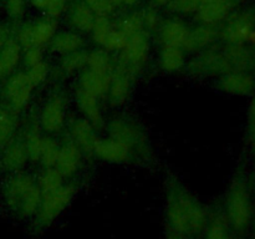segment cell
I'll return each instance as SVG.
<instances>
[{
    "label": "cell",
    "instance_id": "obj_48",
    "mask_svg": "<svg viewBox=\"0 0 255 239\" xmlns=\"http://www.w3.org/2000/svg\"><path fill=\"white\" fill-rule=\"evenodd\" d=\"M172 0H151V6L153 7H163L168 6Z\"/></svg>",
    "mask_w": 255,
    "mask_h": 239
},
{
    "label": "cell",
    "instance_id": "obj_36",
    "mask_svg": "<svg viewBox=\"0 0 255 239\" xmlns=\"http://www.w3.org/2000/svg\"><path fill=\"white\" fill-rule=\"evenodd\" d=\"M15 39L22 50L35 47L34 45V22H22L15 27Z\"/></svg>",
    "mask_w": 255,
    "mask_h": 239
},
{
    "label": "cell",
    "instance_id": "obj_8",
    "mask_svg": "<svg viewBox=\"0 0 255 239\" xmlns=\"http://www.w3.org/2000/svg\"><path fill=\"white\" fill-rule=\"evenodd\" d=\"M255 30V9L248 7L234 11L222 25L219 37L226 45H244Z\"/></svg>",
    "mask_w": 255,
    "mask_h": 239
},
{
    "label": "cell",
    "instance_id": "obj_6",
    "mask_svg": "<svg viewBox=\"0 0 255 239\" xmlns=\"http://www.w3.org/2000/svg\"><path fill=\"white\" fill-rule=\"evenodd\" d=\"M187 71L194 77H221L233 69L224 47L211 46L196 54L187 65Z\"/></svg>",
    "mask_w": 255,
    "mask_h": 239
},
{
    "label": "cell",
    "instance_id": "obj_3",
    "mask_svg": "<svg viewBox=\"0 0 255 239\" xmlns=\"http://www.w3.org/2000/svg\"><path fill=\"white\" fill-rule=\"evenodd\" d=\"M226 217L232 229L244 232L249 227L253 217L251 196L247 184L241 177L232 182L226 198Z\"/></svg>",
    "mask_w": 255,
    "mask_h": 239
},
{
    "label": "cell",
    "instance_id": "obj_12",
    "mask_svg": "<svg viewBox=\"0 0 255 239\" xmlns=\"http://www.w3.org/2000/svg\"><path fill=\"white\" fill-rule=\"evenodd\" d=\"M30 161L22 134L15 136L14 139L1 151L0 167L7 172H20Z\"/></svg>",
    "mask_w": 255,
    "mask_h": 239
},
{
    "label": "cell",
    "instance_id": "obj_39",
    "mask_svg": "<svg viewBox=\"0 0 255 239\" xmlns=\"http://www.w3.org/2000/svg\"><path fill=\"white\" fill-rule=\"evenodd\" d=\"M49 72H50L49 64L42 61L40 62V64L27 69L26 74L27 76H29V80L31 81L32 86L36 87V86H40L42 82H45V80H46L47 76H49Z\"/></svg>",
    "mask_w": 255,
    "mask_h": 239
},
{
    "label": "cell",
    "instance_id": "obj_49",
    "mask_svg": "<svg viewBox=\"0 0 255 239\" xmlns=\"http://www.w3.org/2000/svg\"><path fill=\"white\" fill-rule=\"evenodd\" d=\"M141 0H124V4L127 6H136L137 4H139Z\"/></svg>",
    "mask_w": 255,
    "mask_h": 239
},
{
    "label": "cell",
    "instance_id": "obj_10",
    "mask_svg": "<svg viewBox=\"0 0 255 239\" xmlns=\"http://www.w3.org/2000/svg\"><path fill=\"white\" fill-rule=\"evenodd\" d=\"M66 122V102L62 95L55 94L46 100L41 109L39 123L46 133L54 134L62 131Z\"/></svg>",
    "mask_w": 255,
    "mask_h": 239
},
{
    "label": "cell",
    "instance_id": "obj_41",
    "mask_svg": "<svg viewBox=\"0 0 255 239\" xmlns=\"http://www.w3.org/2000/svg\"><path fill=\"white\" fill-rule=\"evenodd\" d=\"M84 1L89 5L96 16L110 17V15L116 9L110 0H84Z\"/></svg>",
    "mask_w": 255,
    "mask_h": 239
},
{
    "label": "cell",
    "instance_id": "obj_28",
    "mask_svg": "<svg viewBox=\"0 0 255 239\" xmlns=\"http://www.w3.org/2000/svg\"><path fill=\"white\" fill-rule=\"evenodd\" d=\"M203 234L204 239H234L232 236V227L226 214L219 212L209 217L208 226Z\"/></svg>",
    "mask_w": 255,
    "mask_h": 239
},
{
    "label": "cell",
    "instance_id": "obj_50",
    "mask_svg": "<svg viewBox=\"0 0 255 239\" xmlns=\"http://www.w3.org/2000/svg\"><path fill=\"white\" fill-rule=\"evenodd\" d=\"M110 1L112 2V5H114L115 7H119L124 4V0H110Z\"/></svg>",
    "mask_w": 255,
    "mask_h": 239
},
{
    "label": "cell",
    "instance_id": "obj_26",
    "mask_svg": "<svg viewBox=\"0 0 255 239\" xmlns=\"http://www.w3.org/2000/svg\"><path fill=\"white\" fill-rule=\"evenodd\" d=\"M40 123L37 121H31L26 126V128L22 132V137H24L25 144H26L27 153H29L30 162H40V154H41L42 142H44V137L40 131Z\"/></svg>",
    "mask_w": 255,
    "mask_h": 239
},
{
    "label": "cell",
    "instance_id": "obj_4",
    "mask_svg": "<svg viewBox=\"0 0 255 239\" xmlns=\"http://www.w3.org/2000/svg\"><path fill=\"white\" fill-rule=\"evenodd\" d=\"M76 192L77 188L74 184H64L51 193L42 194L41 204L34 217V228L36 231H44L51 226L70 206Z\"/></svg>",
    "mask_w": 255,
    "mask_h": 239
},
{
    "label": "cell",
    "instance_id": "obj_19",
    "mask_svg": "<svg viewBox=\"0 0 255 239\" xmlns=\"http://www.w3.org/2000/svg\"><path fill=\"white\" fill-rule=\"evenodd\" d=\"M189 27L179 19H169L162 22L158 30V36L163 46L182 47L189 34Z\"/></svg>",
    "mask_w": 255,
    "mask_h": 239
},
{
    "label": "cell",
    "instance_id": "obj_40",
    "mask_svg": "<svg viewBox=\"0 0 255 239\" xmlns=\"http://www.w3.org/2000/svg\"><path fill=\"white\" fill-rule=\"evenodd\" d=\"M5 11L10 19L19 21L26 11V0H5Z\"/></svg>",
    "mask_w": 255,
    "mask_h": 239
},
{
    "label": "cell",
    "instance_id": "obj_52",
    "mask_svg": "<svg viewBox=\"0 0 255 239\" xmlns=\"http://www.w3.org/2000/svg\"><path fill=\"white\" fill-rule=\"evenodd\" d=\"M201 1V4H209V2H213V1H218V0H199Z\"/></svg>",
    "mask_w": 255,
    "mask_h": 239
},
{
    "label": "cell",
    "instance_id": "obj_32",
    "mask_svg": "<svg viewBox=\"0 0 255 239\" xmlns=\"http://www.w3.org/2000/svg\"><path fill=\"white\" fill-rule=\"evenodd\" d=\"M115 29H116V26L112 24L110 17L97 16L94 25V29H92L91 31L92 40H94L95 44H97L99 46H101L102 49H105L107 45V41H109V39L111 37Z\"/></svg>",
    "mask_w": 255,
    "mask_h": 239
},
{
    "label": "cell",
    "instance_id": "obj_24",
    "mask_svg": "<svg viewBox=\"0 0 255 239\" xmlns=\"http://www.w3.org/2000/svg\"><path fill=\"white\" fill-rule=\"evenodd\" d=\"M112 75H102L86 69L81 72L79 79V87L95 95L99 99L107 96L111 84Z\"/></svg>",
    "mask_w": 255,
    "mask_h": 239
},
{
    "label": "cell",
    "instance_id": "obj_54",
    "mask_svg": "<svg viewBox=\"0 0 255 239\" xmlns=\"http://www.w3.org/2000/svg\"><path fill=\"white\" fill-rule=\"evenodd\" d=\"M0 157H1V152H0Z\"/></svg>",
    "mask_w": 255,
    "mask_h": 239
},
{
    "label": "cell",
    "instance_id": "obj_18",
    "mask_svg": "<svg viewBox=\"0 0 255 239\" xmlns=\"http://www.w3.org/2000/svg\"><path fill=\"white\" fill-rule=\"evenodd\" d=\"M217 86L226 94L249 95L254 89V80L248 72L232 71L218 77Z\"/></svg>",
    "mask_w": 255,
    "mask_h": 239
},
{
    "label": "cell",
    "instance_id": "obj_9",
    "mask_svg": "<svg viewBox=\"0 0 255 239\" xmlns=\"http://www.w3.org/2000/svg\"><path fill=\"white\" fill-rule=\"evenodd\" d=\"M34 89L26 71H17L4 82L2 100L20 114L29 105Z\"/></svg>",
    "mask_w": 255,
    "mask_h": 239
},
{
    "label": "cell",
    "instance_id": "obj_5",
    "mask_svg": "<svg viewBox=\"0 0 255 239\" xmlns=\"http://www.w3.org/2000/svg\"><path fill=\"white\" fill-rule=\"evenodd\" d=\"M107 133L109 137L117 139L128 147L132 153L138 154L144 159L149 157L151 147L148 143V137L133 120L122 119V117L111 120L107 124Z\"/></svg>",
    "mask_w": 255,
    "mask_h": 239
},
{
    "label": "cell",
    "instance_id": "obj_30",
    "mask_svg": "<svg viewBox=\"0 0 255 239\" xmlns=\"http://www.w3.org/2000/svg\"><path fill=\"white\" fill-rule=\"evenodd\" d=\"M86 69L102 75L114 74L116 65L114 60L110 56L109 51L104 49H97L87 54V65Z\"/></svg>",
    "mask_w": 255,
    "mask_h": 239
},
{
    "label": "cell",
    "instance_id": "obj_7",
    "mask_svg": "<svg viewBox=\"0 0 255 239\" xmlns=\"http://www.w3.org/2000/svg\"><path fill=\"white\" fill-rule=\"evenodd\" d=\"M149 50L151 41L148 32L142 31L133 35L128 39L125 49L119 52V61L116 65L134 77L146 66L149 57Z\"/></svg>",
    "mask_w": 255,
    "mask_h": 239
},
{
    "label": "cell",
    "instance_id": "obj_15",
    "mask_svg": "<svg viewBox=\"0 0 255 239\" xmlns=\"http://www.w3.org/2000/svg\"><path fill=\"white\" fill-rule=\"evenodd\" d=\"M132 80H133V76L129 72L116 65V69L111 76L109 94H107V99L111 106L119 107L126 104L131 95Z\"/></svg>",
    "mask_w": 255,
    "mask_h": 239
},
{
    "label": "cell",
    "instance_id": "obj_43",
    "mask_svg": "<svg viewBox=\"0 0 255 239\" xmlns=\"http://www.w3.org/2000/svg\"><path fill=\"white\" fill-rule=\"evenodd\" d=\"M21 60L24 66L26 69H30V67L44 61V51L41 47H31V49L24 50Z\"/></svg>",
    "mask_w": 255,
    "mask_h": 239
},
{
    "label": "cell",
    "instance_id": "obj_53",
    "mask_svg": "<svg viewBox=\"0 0 255 239\" xmlns=\"http://www.w3.org/2000/svg\"><path fill=\"white\" fill-rule=\"evenodd\" d=\"M0 2H5V0H0Z\"/></svg>",
    "mask_w": 255,
    "mask_h": 239
},
{
    "label": "cell",
    "instance_id": "obj_44",
    "mask_svg": "<svg viewBox=\"0 0 255 239\" xmlns=\"http://www.w3.org/2000/svg\"><path fill=\"white\" fill-rule=\"evenodd\" d=\"M67 1H69V0H47L46 9H45L46 16L55 20L59 19L62 15V12L66 10Z\"/></svg>",
    "mask_w": 255,
    "mask_h": 239
},
{
    "label": "cell",
    "instance_id": "obj_14",
    "mask_svg": "<svg viewBox=\"0 0 255 239\" xmlns=\"http://www.w3.org/2000/svg\"><path fill=\"white\" fill-rule=\"evenodd\" d=\"M94 154L101 161L120 164L128 162L133 153L122 142L107 137V138H99L95 146Z\"/></svg>",
    "mask_w": 255,
    "mask_h": 239
},
{
    "label": "cell",
    "instance_id": "obj_23",
    "mask_svg": "<svg viewBox=\"0 0 255 239\" xmlns=\"http://www.w3.org/2000/svg\"><path fill=\"white\" fill-rule=\"evenodd\" d=\"M96 15L89 7V5L80 0L72 4L70 7L69 15H67V22L72 29L76 30L77 32H91L94 29L95 21H96Z\"/></svg>",
    "mask_w": 255,
    "mask_h": 239
},
{
    "label": "cell",
    "instance_id": "obj_34",
    "mask_svg": "<svg viewBox=\"0 0 255 239\" xmlns=\"http://www.w3.org/2000/svg\"><path fill=\"white\" fill-rule=\"evenodd\" d=\"M60 152V143L51 136H45L42 142L40 163L44 168H51L56 166L57 157Z\"/></svg>",
    "mask_w": 255,
    "mask_h": 239
},
{
    "label": "cell",
    "instance_id": "obj_16",
    "mask_svg": "<svg viewBox=\"0 0 255 239\" xmlns=\"http://www.w3.org/2000/svg\"><path fill=\"white\" fill-rule=\"evenodd\" d=\"M218 37L219 30L216 26L199 24L189 30L188 37L183 45V50L188 54H198V52L213 46Z\"/></svg>",
    "mask_w": 255,
    "mask_h": 239
},
{
    "label": "cell",
    "instance_id": "obj_45",
    "mask_svg": "<svg viewBox=\"0 0 255 239\" xmlns=\"http://www.w3.org/2000/svg\"><path fill=\"white\" fill-rule=\"evenodd\" d=\"M15 35V30H12L11 25L2 22L0 24V50L7 44L10 39Z\"/></svg>",
    "mask_w": 255,
    "mask_h": 239
},
{
    "label": "cell",
    "instance_id": "obj_21",
    "mask_svg": "<svg viewBox=\"0 0 255 239\" xmlns=\"http://www.w3.org/2000/svg\"><path fill=\"white\" fill-rule=\"evenodd\" d=\"M21 52V46L16 41L15 36H12L0 50V82H5L16 72V67L19 66L22 59Z\"/></svg>",
    "mask_w": 255,
    "mask_h": 239
},
{
    "label": "cell",
    "instance_id": "obj_38",
    "mask_svg": "<svg viewBox=\"0 0 255 239\" xmlns=\"http://www.w3.org/2000/svg\"><path fill=\"white\" fill-rule=\"evenodd\" d=\"M142 12H143L144 31H147L148 34L149 32H158L159 27L162 25V19L157 7L148 6Z\"/></svg>",
    "mask_w": 255,
    "mask_h": 239
},
{
    "label": "cell",
    "instance_id": "obj_55",
    "mask_svg": "<svg viewBox=\"0 0 255 239\" xmlns=\"http://www.w3.org/2000/svg\"><path fill=\"white\" fill-rule=\"evenodd\" d=\"M252 239H255V237H253V238H252Z\"/></svg>",
    "mask_w": 255,
    "mask_h": 239
},
{
    "label": "cell",
    "instance_id": "obj_1",
    "mask_svg": "<svg viewBox=\"0 0 255 239\" xmlns=\"http://www.w3.org/2000/svg\"><path fill=\"white\" fill-rule=\"evenodd\" d=\"M206 206L174 177L167 178L166 223L167 228L188 237L199 236L209 222Z\"/></svg>",
    "mask_w": 255,
    "mask_h": 239
},
{
    "label": "cell",
    "instance_id": "obj_13",
    "mask_svg": "<svg viewBox=\"0 0 255 239\" xmlns=\"http://www.w3.org/2000/svg\"><path fill=\"white\" fill-rule=\"evenodd\" d=\"M70 139L84 154H94L95 146L99 141L96 127L85 117L72 120L70 123Z\"/></svg>",
    "mask_w": 255,
    "mask_h": 239
},
{
    "label": "cell",
    "instance_id": "obj_35",
    "mask_svg": "<svg viewBox=\"0 0 255 239\" xmlns=\"http://www.w3.org/2000/svg\"><path fill=\"white\" fill-rule=\"evenodd\" d=\"M117 27H119L128 39L131 36H133V35H137L139 34V32L144 31L143 12L133 11L131 12V14L126 15L125 17H122Z\"/></svg>",
    "mask_w": 255,
    "mask_h": 239
},
{
    "label": "cell",
    "instance_id": "obj_37",
    "mask_svg": "<svg viewBox=\"0 0 255 239\" xmlns=\"http://www.w3.org/2000/svg\"><path fill=\"white\" fill-rule=\"evenodd\" d=\"M199 0H172L171 4L167 6V9L171 12L178 15H191L197 14V11L201 7Z\"/></svg>",
    "mask_w": 255,
    "mask_h": 239
},
{
    "label": "cell",
    "instance_id": "obj_47",
    "mask_svg": "<svg viewBox=\"0 0 255 239\" xmlns=\"http://www.w3.org/2000/svg\"><path fill=\"white\" fill-rule=\"evenodd\" d=\"M30 4L32 5L34 7H36L37 10H44L46 9V4H47V0H29Z\"/></svg>",
    "mask_w": 255,
    "mask_h": 239
},
{
    "label": "cell",
    "instance_id": "obj_20",
    "mask_svg": "<svg viewBox=\"0 0 255 239\" xmlns=\"http://www.w3.org/2000/svg\"><path fill=\"white\" fill-rule=\"evenodd\" d=\"M75 100L85 119L89 120L96 128H101L105 123V120L99 97L77 87L75 92Z\"/></svg>",
    "mask_w": 255,
    "mask_h": 239
},
{
    "label": "cell",
    "instance_id": "obj_46",
    "mask_svg": "<svg viewBox=\"0 0 255 239\" xmlns=\"http://www.w3.org/2000/svg\"><path fill=\"white\" fill-rule=\"evenodd\" d=\"M166 239H191V237L186 236V234L178 233V232H174L172 229H166Z\"/></svg>",
    "mask_w": 255,
    "mask_h": 239
},
{
    "label": "cell",
    "instance_id": "obj_51",
    "mask_svg": "<svg viewBox=\"0 0 255 239\" xmlns=\"http://www.w3.org/2000/svg\"><path fill=\"white\" fill-rule=\"evenodd\" d=\"M248 41L252 42V44H253V45H255V30L251 34V36H249Z\"/></svg>",
    "mask_w": 255,
    "mask_h": 239
},
{
    "label": "cell",
    "instance_id": "obj_2",
    "mask_svg": "<svg viewBox=\"0 0 255 239\" xmlns=\"http://www.w3.org/2000/svg\"><path fill=\"white\" fill-rule=\"evenodd\" d=\"M2 198L7 208L20 219L34 218L41 204L42 193L37 181L26 172H15L2 187Z\"/></svg>",
    "mask_w": 255,
    "mask_h": 239
},
{
    "label": "cell",
    "instance_id": "obj_42",
    "mask_svg": "<svg viewBox=\"0 0 255 239\" xmlns=\"http://www.w3.org/2000/svg\"><path fill=\"white\" fill-rule=\"evenodd\" d=\"M127 41H128V37H127L126 35H125L124 32L116 26V29H115V31L112 32L111 37L109 39L106 47H105L104 50H106V51L109 52L110 51L120 52L125 49V46L127 45Z\"/></svg>",
    "mask_w": 255,
    "mask_h": 239
},
{
    "label": "cell",
    "instance_id": "obj_33",
    "mask_svg": "<svg viewBox=\"0 0 255 239\" xmlns=\"http://www.w3.org/2000/svg\"><path fill=\"white\" fill-rule=\"evenodd\" d=\"M87 54L89 52L84 51V50H79V51L64 55L61 62H60L61 70L66 75H72L75 72L81 71L87 65Z\"/></svg>",
    "mask_w": 255,
    "mask_h": 239
},
{
    "label": "cell",
    "instance_id": "obj_17",
    "mask_svg": "<svg viewBox=\"0 0 255 239\" xmlns=\"http://www.w3.org/2000/svg\"><path fill=\"white\" fill-rule=\"evenodd\" d=\"M82 152L71 139H67L60 144L59 157L55 168L61 172L65 178H71L81 168Z\"/></svg>",
    "mask_w": 255,
    "mask_h": 239
},
{
    "label": "cell",
    "instance_id": "obj_25",
    "mask_svg": "<svg viewBox=\"0 0 255 239\" xmlns=\"http://www.w3.org/2000/svg\"><path fill=\"white\" fill-rule=\"evenodd\" d=\"M85 41L84 37L75 31H60L55 35L52 41L50 42L49 47L52 52H56L60 55H67L71 52L82 50Z\"/></svg>",
    "mask_w": 255,
    "mask_h": 239
},
{
    "label": "cell",
    "instance_id": "obj_22",
    "mask_svg": "<svg viewBox=\"0 0 255 239\" xmlns=\"http://www.w3.org/2000/svg\"><path fill=\"white\" fill-rule=\"evenodd\" d=\"M19 112L15 111L7 102H0V151L5 148L17 134Z\"/></svg>",
    "mask_w": 255,
    "mask_h": 239
},
{
    "label": "cell",
    "instance_id": "obj_31",
    "mask_svg": "<svg viewBox=\"0 0 255 239\" xmlns=\"http://www.w3.org/2000/svg\"><path fill=\"white\" fill-rule=\"evenodd\" d=\"M64 179L65 177L62 176L61 172L57 168H55V167H51V168L42 169L41 173L36 178V181L41 193L47 194L61 188L65 184Z\"/></svg>",
    "mask_w": 255,
    "mask_h": 239
},
{
    "label": "cell",
    "instance_id": "obj_27",
    "mask_svg": "<svg viewBox=\"0 0 255 239\" xmlns=\"http://www.w3.org/2000/svg\"><path fill=\"white\" fill-rule=\"evenodd\" d=\"M159 66L168 74L181 71L186 66V51L182 47L163 46L159 54Z\"/></svg>",
    "mask_w": 255,
    "mask_h": 239
},
{
    "label": "cell",
    "instance_id": "obj_29",
    "mask_svg": "<svg viewBox=\"0 0 255 239\" xmlns=\"http://www.w3.org/2000/svg\"><path fill=\"white\" fill-rule=\"evenodd\" d=\"M57 21L46 16L34 22V45L35 47L49 46L57 34Z\"/></svg>",
    "mask_w": 255,
    "mask_h": 239
},
{
    "label": "cell",
    "instance_id": "obj_11",
    "mask_svg": "<svg viewBox=\"0 0 255 239\" xmlns=\"http://www.w3.org/2000/svg\"><path fill=\"white\" fill-rule=\"evenodd\" d=\"M243 0H218V1L209 2L201 5L197 11L196 17L199 24L216 26L226 21Z\"/></svg>",
    "mask_w": 255,
    "mask_h": 239
}]
</instances>
